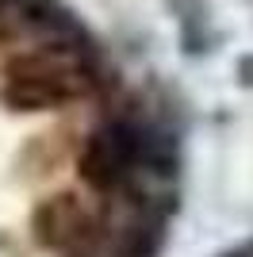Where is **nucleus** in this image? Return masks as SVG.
<instances>
[{
    "label": "nucleus",
    "mask_w": 253,
    "mask_h": 257,
    "mask_svg": "<svg viewBox=\"0 0 253 257\" xmlns=\"http://www.w3.org/2000/svg\"><path fill=\"white\" fill-rule=\"evenodd\" d=\"M226 257H253V242H249V246H242V249H230Z\"/></svg>",
    "instance_id": "1"
}]
</instances>
